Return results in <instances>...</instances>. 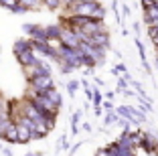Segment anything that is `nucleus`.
<instances>
[{
  "label": "nucleus",
  "mask_w": 158,
  "mask_h": 156,
  "mask_svg": "<svg viewBox=\"0 0 158 156\" xmlns=\"http://www.w3.org/2000/svg\"><path fill=\"white\" fill-rule=\"evenodd\" d=\"M24 99L33 101V106L37 108V110H41L45 116H53V118H57V114L61 112L47 95H31V97H24Z\"/></svg>",
  "instance_id": "1"
},
{
  "label": "nucleus",
  "mask_w": 158,
  "mask_h": 156,
  "mask_svg": "<svg viewBox=\"0 0 158 156\" xmlns=\"http://www.w3.org/2000/svg\"><path fill=\"white\" fill-rule=\"evenodd\" d=\"M23 31L27 32V37H28V39H33V41H39V43H47V41H49L47 28L41 27V24L27 23V24H23Z\"/></svg>",
  "instance_id": "2"
},
{
  "label": "nucleus",
  "mask_w": 158,
  "mask_h": 156,
  "mask_svg": "<svg viewBox=\"0 0 158 156\" xmlns=\"http://www.w3.org/2000/svg\"><path fill=\"white\" fill-rule=\"evenodd\" d=\"M59 41H61L63 47H69V49H77V47L81 45V39L75 35V31L69 28V27H65V24H63V31H61V35H59Z\"/></svg>",
  "instance_id": "3"
},
{
  "label": "nucleus",
  "mask_w": 158,
  "mask_h": 156,
  "mask_svg": "<svg viewBox=\"0 0 158 156\" xmlns=\"http://www.w3.org/2000/svg\"><path fill=\"white\" fill-rule=\"evenodd\" d=\"M87 45H91V47H99V49H107L110 47V35L107 32H102V35H95V37H89L87 41Z\"/></svg>",
  "instance_id": "4"
},
{
  "label": "nucleus",
  "mask_w": 158,
  "mask_h": 156,
  "mask_svg": "<svg viewBox=\"0 0 158 156\" xmlns=\"http://www.w3.org/2000/svg\"><path fill=\"white\" fill-rule=\"evenodd\" d=\"M16 61H19L20 69H24V67H31V65H37L39 57L35 55L33 51H27V53H23V55H16Z\"/></svg>",
  "instance_id": "5"
},
{
  "label": "nucleus",
  "mask_w": 158,
  "mask_h": 156,
  "mask_svg": "<svg viewBox=\"0 0 158 156\" xmlns=\"http://www.w3.org/2000/svg\"><path fill=\"white\" fill-rule=\"evenodd\" d=\"M27 51H33V47H31V39L24 37V39H16L12 45V53L14 57L16 55H23V53H27Z\"/></svg>",
  "instance_id": "6"
},
{
  "label": "nucleus",
  "mask_w": 158,
  "mask_h": 156,
  "mask_svg": "<svg viewBox=\"0 0 158 156\" xmlns=\"http://www.w3.org/2000/svg\"><path fill=\"white\" fill-rule=\"evenodd\" d=\"M16 126H19V144L33 142V130L27 128V126H23V124H16Z\"/></svg>",
  "instance_id": "7"
},
{
  "label": "nucleus",
  "mask_w": 158,
  "mask_h": 156,
  "mask_svg": "<svg viewBox=\"0 0 158 156\" xmlns=\"http://www.w3.org/2000/svg\"><path fill=\"white\" fill-rule=\"evenodd\" d=\"M10 106H12V99L4 97V93L0 91V118H10Z\"/></svg>",
  "instance_id": "8"
},
{
  "label": "nucleus",
  "mask_w": 158,
  "mask_h": 156,
  "mask_svg": "<svg viewBox=\"0 0 158 156\" xmlns=\"http://www.w3.org/2000/svg\"><path fill=\"white\" fill-rule=\"evenodd\" d=\"M4 142H8V144H19V126H16V124L10 126V130L6 132V136H4Z\"/></svg>",
  "instance_id": "9"
},
{
  "label": "nucleus",
  "mask_w": 158,
  "mask_h": 156,
  "mask_svg": "<svg viewBox=\"0 0 158 156\" xmlns=\"http://www.w3.org/2000/svg\"><path fill=\"white\" fill-rule=\"evenodd\" d=\"M47 35H49V39H59L61 31H63V24L61 23H55V24H47Z\"/></svg>",
  "instance_id": "10"
},
{
  "label": "nucleus",
  "mask_w": 158,
  "mask_h": 156,
  "mask_svg": "<svg viewBox=\"0 0 158 156\" xmlns=\"http://www.w3.org/2000/svg\"><path fill=\"white\" fill-rule=\"evenodd\" d=\"M45 95H47V97H49V99H51V101H53V103H55V106H57V108H59V110H61V106H63V97H61V93H59V89H57V87H55V89H51V91H47V93H45Z\"/></svg>",
  "instance_id": "11"
},
{
  "label": "nucleus",
  "mask_w": 158,
  "mask_h": 156,
  "mask_svg": "<svg viewBox=\"0 0 158 156\" xmlns=\"http://www.w3.org/2000/svg\"><path fill=\"white\" fill-rule=\"evenodd\" d=\"M14 122L10 118H0V140L4 142V136H6V132L10 130V126H12Z\"/></svg>",
  "instance_id": "12"
},
{
  "label": "nucleus",
  "mask_w": 158,
  "mask_h": 156,
  "mask_svg": "<svg viewBox=\"0 0 158 156\" xmlns=\"http://www.w3.org/2000/svg\"><path fill=\"white\" fill-rule=\"evenodd\" d=\"M81 116H83V112L77 110L73 116H71V134H77L79 132V120H81Z\"/></svg>",
  "instance_id": "13"
},
{
  "label": "nucleus",
  "mask_w": 158,
  "mask_h": 156,
  "mask_svg": "<svg viewBox=\"0 0 158 156\" xmlns=\"http://www.w3.org/2000/svg\"><path fill=\"white\" fill-rule=\"evenodd\" d=\"M19 4H20L19 0H0V6H2V8H6V10H10V12H14Z\"/></svg>",
  "instance_id": "14"
},
{
  "label": "nucleus",
  "mask_w": 158,
  "mask_h": 156,
  "mask_svg": "<svg viewBox=\"0 0 158 156\" xmlns=\"http://www.w3.org/2000/svg\"><path fill=\"white\" fill-rule=\"evenodd\" d=\"M43 6L49 10H57L63 6V0H43Z\"/></svg>",
  "instance_id": "15"
},
{
  "label": "nucleus",
  "mask_w": 158,
  "mask_h": 156,
  "mask_svg": "<svg viewBox=\"0 0 158 156\" xmlns=\"http://www.w3.org/2000/svg\"><path fill=\"white\" fill-rule=\"evenodd\" d=\"M79 85H81V81H67V93H69V97L75 95V91L79 89Z\"/></svg>",
  "instance_id": "16"
},
{
  "label": "nucleus",
  "mask_w": 158,
  "mask_h": 156,
  "mask_svg": "<svg viewBox=\"0 0 158 156\" xmlns=\"http://www.w3.org/2000/svg\"><path fill=\"white\" fill-rule=\"evenodd\" d=\"M69 144H67V136H61L59 138V150H67Z\"/></svg>",
  "instance_id": "17"
},
{
  "label": "nucleus",
  "mask_w": 158,
  "mask_h": 156,
  "mask_svg": "<svg viewBox=\"0 0 158 156\" xmlns=\"http://www.w3.org/2000/svg\"><path fill=\"white\" fill-rule=\"evenodd\" d=\"M93 103H95V108L102 106V93L99 91H93Z\"/></svg>",
  "instance_id": "18"
},
{
  "label": "nucleus",
  "mask_w": 158,
  "mask_h": 156,
  "mask_svg": "<svg viewBox=\"0 0 158 156\" xmlns=\"http://www.w3.org/2000/svg\"><path fill=\"white\" fill-rule=\"evenodd\" d=\"M0 152H2V154H4V156H14V154H12V150H10L8 146H4V148H2V150H0Z\"/></svg>",
  "instance_id": "19"
},
{
  "label": "nucleus",
  "mask_w": 158,
  "mask_h": 156,
  "mask_svg": "<svg viewBox=\"0 0 158 156\" xmlns=\"http://www.w3.org/2000/svg\"><path fill=\"white\" fill-rule=\"evenodd\" d=\"M77 2H98V0H77Z\"/></svg>",
  "instance_id": "20"
},
{
  "label": "nucleus",
  "mask_w": 158,
  "mask_h": 156,
  "mask_svg": "<svg viewBox=\"0 0 158 156\" xmlns=\"http://www.w3.org/2000/svg\"><path fill=\"white\" fill-rule=\"evenodd\" d=\"M156 45H158V43H156Z\"/></svg>",
  "instance_id": "21"
}]
</instances>
